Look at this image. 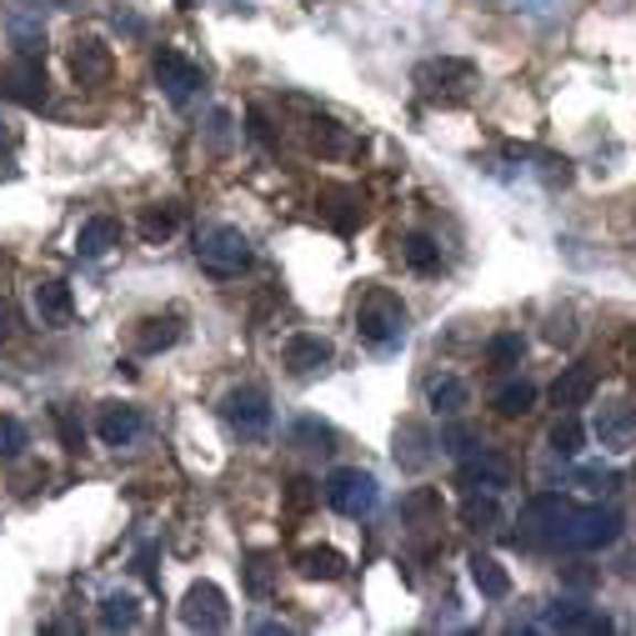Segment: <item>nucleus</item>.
Segmentation results:
<instances>
[{
	"label": "nucleus",
	"mask_w": 636,
	"mask_h": 636,
	"mask_svg": "<svg viewBox=\"0 0 636 636\" xmlns=\"http://www.w3.org/2000/svg\"><path fill=\"white\" fill-rule=\"evenodd\" d=\"M406 326H411V316H406V306H401V296L381 292V286L361 296V306H357L361 341H371L377 351H391V346L406 341Z\"/></svg>",
	"instance_id": "nucleus-1"
},
{
	"label": "nucleus",
	"mask_w": 636,
	"mask_h": 636,
	"mask_svg": "<svg viewBox=\"0 0 636 636\" xmlns=\"http://www.w3.org/2000/svg\"><path fill=\"white\" fill-rule=\"evenodd\" d=\"M251 241L241 226H201L195 231V261H201V271H211V276L231 280L241 276V271L251 266Z\"/></svg>",
	"instance_id": "nucleus-2"
},
{
	"label": "nucleus",
	"mask_w": 636,
	"mask_h": 636,
	"mask_svg": "<svg viewBox=\"0 0 636 636\" xmlns=\"http://www.w3.org/2000/svg\"><path fill=\"white\" fill-rule=\"evenodd\" d=\"M576 521V507L561 491H537V497L521 507V537L531 547H566V531Z\"/></svg>",
	"instance_id": "nucleus-3"
},
{
	"label": "nucleus",
	"mask_w": 636,
	"mask_h": 636,
	"mask_svg": "<svg viewBox=\"0 0 636 636\" xmlns=\"http://www.w3.org/2000/svg\"><path fill=\"white\" fill-rule=\"evenodd\" d=\"M321 497H326V507L341 511V517H371L381 501V486H377V476L361 471V466H336L321 481Z\"/></svg>",
	"instance_id": "nucleus-4"
},
{
	"label": "nucleus",
	"mask_w": 636,
	"mask_h": 636,
	"mask_svg": "<svg viewBox=\"0 0 636 636\" xmlns=\"http://www.w3.org/2000/svg\"><path fill=\"white\" fill-rule=\"evenodd\" d=\"M0 96L25 106V110H41L45 100H51V81H45L41 55H15V61L0 71Z\"/></svg>",
	"instance_id": "nucleus-5"
},
{
	"label": "nucleus",
	"mask_w": 636,
	"mask_h": 636,
	"mask_svg": "<svg viewBox=\"0 0 636 636\" xmlns=\"http://www.w3.org/2000/svg\"><path fill=\"white\" fill-rule=\"evenodd\" d=\"M622 511L616 507H586L576 511L572 531H566V551H602V547H616L622 541Z\"/></svg>",
	"instance_id": "nucleus-6"
},
{
	"label": "nucleus",
	"mask_w": 636,
	"mask_h": 636,
	"mask_svg": "<svg viewBox=\"0 0 636 636\" xmlns=\"http://www.w3.org/2000/svg\"><path fill=\"white\" fill-rule=\"evenodd\" d=\"M181 622L191 632H226L231 626V606H226V592L216 582H195L181 602Z\"/></svg>",
	"instance_id": "nucleus-7"
},
{
	"label": "nucleus",
	"mask_w": 636,
	"mask_h": 636,
	"mask_svg": "<svg viewBox=\"0 0 636 636\" xmlns=\"http://www.w3.org/2000/svg\"><path fill=\"white\" fill-rule=\"evenodd\" d=\"M221 416H226L231 432H241V436H266L271 396L261 386H236V391H226V401H221Z\"/></svg>",
	"instance_id": "nucleus-8"
},
{
	"label": "nucleus",
	"mask_w": 636,
	"mask_h": 636,
	"mask_svg": "<svg viewBox=\"0 0 636 636\" xmlns=\"http://www.w3.org/2000/svg\"><path fill=\"white\" fill-rule=\"evenodd\" d=\"M151 65H156V81H161V91L176 100V106H186V100H191L195 91L205 86V71H201V65H191L181 51H171V45H161Z\"/></svg>",
	"instance_id": "nucleus-9"
},
{
	"label": "nucleus",
	"mask_w": 636,
	"mask_h": 636,
	"mask_svg": "<svg viewBox=\"0 0 636 636\" xmlns=\"http://www.w3.org/2000/svg\"><path fill=\"white\" fill-rule=\"evenodd\" d=\"M316 205H321V221H326V226L341 231V236H351V231L367 221V195H361L357 186H321Z\"/></svg>",
	"instance_id": "nucleus-10"
},
{
	"label": "nucleus",
	"mask_w": 636,
	"mask_h": 636,
	"mask_svg": "<svg viewBox=\"0 0 636 636\" xmlns=\"http://www.w3.org/2000/svg\"><path fill=\"white\" fill-rule=\"evenodd\" d=\"M471 81H476V65L462 61V55H442V61L416 65V86L426 96H462Z\"/></svg>",
	"instance_id": "nucleus-11"
},
{
	"label": "nucleus",
	"mask_w": 636,
	"mask_h": 636,
	"mask_svg": "<svg viewBox=\"0 0 636 636\" xmlns=\"http://www.w3.org/2000/svg\"><path fill=\"white\" fill-rule=\"evenodd\" d=\"M71 76H76V86H106L110 76H116V55H110L106 41H96V35H86V41H76V51H71Z\"/></svg>",
	"instance_id": "nucleus-12"
},
{
	"label": "nucleus",
	"mask_w": 636,
	"mask_h": 636,
	"mask_svg": "<svg viewBox=\"0 0 636 636\" xmlns=\"http://www.w3.org/2000/svg\"><path fill=\"white\" fill-rule=\"evenodd\" d=\"M301 136L316 156H351L357 151V136H351L336 116H326V110H311V116L301 120Z\"/></svg>",
	"instance_id": "nucleus-13"
},
{
	"label": "nucleus",
	"mask_w": 636,
	"mask_h": 636,
	"mask_svg": "<svg viewBox=\"0 0 636 636\" xmlns=\"http://www.w3.org/2000/svg\"><path fill=\"white\" fill-rule=\"evenodd\" d=\"M592 396H596V367L592 361H576V367H566L556 381H551V406L556 411H576Z\"/></svg>",
	"instance_id": "nucleus-14"
},
{
	"label": "nucleus",
	"mask_w": 636,
	"mask_h": 636,
	"mask_svg": "<svg viewBox=\"0 0 636 636\" xmlns=\"http://www.w3.org/2000/svg\"><path fill=\"white\" fill-rule=\"evenodd\" d=\"M146 432V416H140L136 406H126V401H106L96 416V436L106 446H130L136 436Z\"/></svg>",
	"instance_id": "nucleus-15"
},
{
	"label": "nucleus",
	"mask_w": 636,
	"mask_h": 636,
	"mask_svg": "<svg viewBox=\"0 0 636 636\" xmlns=\"http://www.w3.org/2000/svg\"><path fill=\"white\" fill-rule=\"evenodd\" d=\"M280 361H286L292 377H316V371L331 367V341H321V336H311V331H296L292 341H286V351H280Z\"/></svg>",
	"instance_id": "nucleus-16"
},
{
	"label": "nucleus",
	"mask_w": 636,
	"mask_h": 636,
	"mask_svg": "<svg viewBox=\"0 0 636 636\" xmlns=\"http://www.w3.org/2000/svg\"><path fill=\"white\" fill-rule=\"evenodd\" d=\"M596 442L606 452H626L636 442V406L632 401H612V406L596 411Z\"/></svg>",
	"instance_id": "nucleus-17"
},
{
	"label": "nucleus",
	"mask_w": 636,
	"mask_h": 636,
	"mask_svg": "<svg viewBox=\"0 0 636 636\" xmlns=\"http://www.w3.org/2000/svg\"><path fill=\"white\" fill-rule=\"evenodd\" d=\"M432 446H436V436L421 426V421H401L396 426V466L401 471H426L432 466Z\"/></svg>",
	"instance_id": "nucleus-18"
},
{
	"label": "nucleus",
	"mask_w": 636,
	"mask_h": 636,
	"mask_svg": "<svg viewBox=\"0 0 636 636\" xmlns=\"http://www.w3.org/2000/svg\"><path fill=\"white\" fill-rule=\"evenodd\" d=\"M462 486H486V491H497V486H511V462L497 452H481V456H462Z\"/></svg>",
	"instance_id": "nucleus-19"
},
{
	"label": "nucleus",
	"mask_w": 636,
	"mask_h": 636,
	"mask_svg": "<svg viewBox=\"0 0 636 636\" xmlns=\"http://www.w3.org/2000/svg\"><path fill=\"white\" fill-rule=\"evenodd\" d=\"M426 406H432L436 416H462V411L471 406V386H466L462 377H452V371H442V377L426 381Z\"/></svg>",
	"instance_id": "nucleus-20"
},
{
	"label": "nucleus",
	"mask_w": 636,
	"mask_h": 636,
	"mask_svg": "<svg viewBox=\"0 0 636 636\" xmlns=\"http://www.w3.org/2000/svg\"><path fill=\"white\" fill-rule=\"evenodd\" d=\"M35 316H41V326H71V316H76L71 286L65 280H41L35 286Z\"/></svg>",
	"instance_id": "nucleus-21"
},
{
	"label": "nucleus",
	"mask_w": 636,
	"mask_h": 636,
	"mask_svg": "<svg viewBox=\"0 0 636 636\" xmlns=\"http://www.w3.org/2000/svg\"><path fill=\"white\" fill-rule=\"evenodd\" d=\"M547 626H561V632H612V616L596 612V606H582V602H561L556 612L547 616Z\"/></svg>",
	"instance_id": "nucleus-22"
},
{
	"label": "nucleus",
	"mask_w": 636,
	"mask_h": 636,
	"mask_svg": "<svg viewBox=\"0 0 636 636\" xmlns=\"http://www.w3.org/2000/svg\"><path fill=\"white\" fill-rule=\"evenodd\" d=\"M181 341V321L176 316H146L136 331V351L140 357H156V351H171Z\"/></svg>",
	"instance_id": "nucleus-23"
},
{
	"label": "nucleus",
	"mask_w": 636,
	"mask_h": 636,
	"mask_svg": "<svg viewBox=\"0 0 636 636\" xmlns=\"http://www.w3.org/2000/svg\"><path fill=\"white\" fill-rule=\"evenodd\" d=\"M120 246V221L116 216H91L86 226H81V236H76V251L81 256H106V251H116Z\"/></svg>",
	"instance_id": "nucleus-24"
},
{
	"label": "nucleus",
	"mask_w": 636,
	"mask_h": 636,
	"mask_svg": "<svg viewBox=\"0 0 636 636\" xmlns=\"http://www.w3.org/2000/svg\"><path fill=\"white\" fill-rule=\"evenodd\" d=\"M296 572H301L306 582H336V576H346V556L336 547H311L296 556Z\"/></svg>",
	"instance_id": "nucleus-25"
},
{
	"label": "nucleus",
	"mask_w": 636,
	"mask_h": 636,
	"mask_svg": "<svg viewBox=\"0 0 636 636\" xmlns=\"http://www.w3.org/2000/svg\"><path fill=\"white\" fill-rule=\"evenodd\" d=\"M471 582H476V592H481L486 602H507L511 596V576H507V566H501L497 556H471Z\"/></svg>",
	"instance_id": "nucleus-26"
},
{
	"label": "nucleus",
	"mask_w": 636,
	"mask_h": 636,
	"mask_svg": "<svg viewBox=\"0 0 636 636\" xmlns=\"http://www.w3.org/2000/svg\"><path fill=\"white\" fill-rule=\"evenodd\" d=\"M176 226H181V205H140V236L151 241V246H161V241L176 236Z\"/></svg>",
	"instance_id": "nucleus-27"
},
{
	"label": "nucleus",
	"mask_w": 636,
	"mask_h": 636,
	"mask_svg": "<svg viewBox=\"0 0 636 636\" xmlns=\"http://www.w3.org/2000/svg\"><path fill=\"white\" fill-rule=\"evenodd\" d=\"M401 261H406L416 276H432V271H442V246H436L432 236H421V231H411L406 241H401Z\"/></svg>",
	"instance_id": "nucleus-28"
},
{
	"label": "nucleus",
	"mask_w": 636,
	"mask_h": 636,
	"mask_svg": "<svg viewBox=\"0 0 636 636\" xmlns=\"http://www.w3.org/2000/svg\"><path fill=\"white\" fill-rule=\"evenodd\" d=\"M401 517H406L411 527H436V521H442V491H426V486L406 491V497H401Z\"/></svg>",
	"instance_id": "nucleus-29"
},
{
	"label": "nucleus",
	"mask_w": 636,
	"mask_h": 636,
	"mask_svg": "<svg viewBox=\"0 0 636 636\" xmlns=\"http://www.w3.org/2000/svg\"><path fill=\"white\" fill-rule=\"evenodd\" d=\"M501 521V507H497V491H481L476 486L471 497L462 501V527H471V531H491Z\"/></svg>",
	"instance_id": "nucleus-30"
},
{
	"label": "nucleus",
	"mask_w": 636,
	"mask_h": 636,
	"mask_svg": "<svg viewBox=\"0 0 636 636\" xmlns=\"http://www.w3.org/2000/svg\"><path fill=\"white\" fill-rule=\"evenodd\" d=\"M547 446L556 456H576L586 446V432H582V421L572 416V411H561L556 421H551V432H547Z\"/></svg>",
	"instance_id": "nucleus-31"
},
{
	"label": "nucleus",
	"mask_w": 636,
	"mask_h": 636,
	"mask_svg": "<svg viewBox=\"0 0 636 636\" xmlns=\"http://www.w3.org/2000/svg\"><path fill=\"white\" fill-rule=\"evenodd\" d=\"M491 406H497V416L517 421V416H527V411L537 406V386H531V381H507V386L491 396Z\"/></svg>",
	"instance_id": "nucleus-32"
},
{
	"label": "nucleus",
	"mask_w": 636,
	"mask_h": 636,
	"mask_svg": "<svg viewBox=\"0 0 636 636\" xmlns=\"http://www.w3.org/2000/svg\"><path fill=\"white\" fill-rule=\"evenodd\" d=\"M100 626H110V632H130V626H140V602L126 592H110L106 602H100Z\"/></svg>",
	"instance_id": "nucleus-33"
},
{
	"label": "nucleus",
	"mask_w": 636,
	"mask_h": 636,
	"mask_svg": "<svg viewBox=\"0 0 636 636\" xmlns=\"http://www.w3.org/2000/svg\"><path fill=\"white\" fill-rule=\"evenodd\" d=\"M521 357H527V341H521V331H497L491 341H486V361H491L497 371L521 367Z\"/></svg>",
	"instance_id": "nucleus-34"
},
{
	"label": "nucleus",
	"mask_w": 636,
	"mask_h": 636,
	"mask_svg": "<svg viewBox=\"0 0 636 636\" xmlns=\"http://www.w3.org/2000/svg\"><path fill=\"white\" fill-rule=\"evenodd\" d=\"M292 446H301V452H336V432L326 426V421L301 416L292 426Z\"/></svg>",
	"instance_id": "nucleus-35"
},
{
	"label": "nucleus",
	"mask_w": 636,
	"mask_h": 636,
	"mask_svg": "<svg viewBox=\"0 0 636 636\" xmlns=\"http://www.w3.org/2000/svg\"><path fill=\"white\" fill-rule=\"evenodd\" d=\"M241 582H246L251 596H271V586H276V566H271L266 551H251V556L241 561Z\"/></svg>",
	"instance_id": "nucleus-36"
},
{
	"label": "nucleus",
	"mask_w": 636,
	"mask_h": 636,
	"mask_svg": "<svg viewBox=\"0 0 636 636\" xmlns=\"http://www.w3.org/2000/svg\"><path fill=\"white\" fill-rule=\"evenodd\" d=\"M55 432H61V446H65V452H81V446H86V426L76 421V411L55 406Z\"/></svg>",
	"instance_id": "nucleus-37"
},
{
	"label": "nucleus",
	"mask_w": 636,
	"mask_h": 636,
	"mask_svg": "<svg viewBox=\"0 0 636 636\" xmlns=\"http://www.w3.org/2000/svg\"><path fill=\"white\" fill-rule=\"evenodd\" d=\"M25 452V426L15 416H0V462H15Z\"/></svg>",
	"instance_id": "nucleus-38"
},
{
	"label": "nucleus",
	"mask_w": 636,
	"mask_h": 636,
	"mask_svg": "<svg viewBox=\"0 0 636 636\" xmlns=\"http://www.w3.org/2000/svg\"><path fill=\"white\" fill-rule=\"evenodd\" d=\"M11 41H15V51H21V55H45V31H41V25L15 21L11 25Z\"/></svg>",
	"instance_id": "nucleus-39"
},
{
	"label": "nucleus",
	"mask_w": 636,
	"mask_h": 636,
	"mask_svg": "<svg viewBox=\"0 0 636 636\" xmlns=\"http://www.w3.org/2000/svg\"><path fill=\"white\" fill-rule=\"evenodd\" d=\"M547 341L551 346H572L576 341V316L572 311H551L547 316Z\"/></svg>",
	"instance_id": "nucleus-40"
},
{
	"label": "nucleus",
	"mask_w": 636,
	"mask_h": 636,
	"mask_svg": "<svg viewBox=\"0 0 636 636\" xmlns=\"http://www.w3.org/2000/svg\"><path fill=\"white\" fill-rule=\"evenodd\" d=\"M246 136L256 140V146H266V151L276 146V126H271V116H266L261 106H251V110H246Z\"/></svg>",
	"instance_id": "nucleus-41"
},
{
	"label": "nucleus",
	"mask_w": 636,
	"mask_h": 636,
	"mask_svg": "<svg viewBox=\"0 0 636 636\" xmlns=\"http://www.w3.org/2000/svg\"><path fill=\"white\" fill-rule=\"evenodd\" d=\"M442 446H446L452 456H471V452H476V432L456 421V426H446V432H442Z\"/></svg>",
	"instance_id": "nucleus-42"
},
{
	"label": "nucleus",
	"mask_w": 636,
	"mask_h": 636,
	"mask_svg": "<svg viewBox=\"0 0 636 636\" xmlns=\"http://www.w3.org/2000/svg\"><path fill=\"white\" fill-rule=\"evenodd\" d=\"M316 497H321V486H316V481H306V476H296V481H286V501H292L296 511H306Z\"/></svg>",
	"instance_id": "nucleus-43"
},
{
	"label": "nucleus",
	"mask_w": 636,
	"mask_h": 636,
	"mask_svg": "<svg viewBox=\"0 0 636 636\" xmlns=\"http://www.w3.org/2000/svg\"><path fill=\"white\" fill-rule=\"evenodd\" d=\"M205 140H211L216 151H226V146H231V110H211V126H205Z\"/></svg>",
	"instance_id": "nucleus-44"
},
{
	"label": "nucleus",
	"mask_w": 636,
	"mask_h": 636,
	"mask_svg": "<svg viewBox=\"0 0 636 636\" xmlns=\"http://www.w3.org/2000/svg\"><path fill=\"white\" fill-rule=\"evenodd\" d=\"M541 176H547V186H566V181H572V161H556V156H541Z\"/></svg>",
	"instance_id": "nucleus-45"
},
{
	"label": "nucleus",
	"mask_w": 636,
	"mask_h": 636,
	"mask_svg": "<svg viewBox=\"0 0 636 636\" xmlns=\"http://www.w3.org/2000/svg\"><path fill=\"white\" fill-rule=\"evenodd\" d=\"M582 481L592 486V491H616V471H602V466H586Z\"/></svg>",
	"instance_id": "nucleus-46"
},
{
	"label": "nucleus",
	"mask_w": 636,
	"mask_h": 636,
	"mask_svg": "<svg viewBox=\"0 0 636 636\" xmlns=\"http://www.w3.org/2000/svg\"><path fill=\"white\" fill-rule=\"evenodd\" d=\"M11 336H15V306L0 296V341H11Z\"/></svg>",
	"instance_id": "nucleus-47"
},
{
	"label": "nucleus",
	"mask_w": 636,
	"mask_h": 636,
	"mask_svg": "<svg viewBox=\"0 0 636 636\" xmlns=\"http://www.w3.org/2000/svg\"><path fill=\"white\" fill-rule=\"evenodd\" d=\"M176 6H181V11H191V0H176Z\"/></svg>",
	"instance_id": "nucleus-48"
},
{
	"label": "nucleus",
	"mask_w": 636,
	"mask_h": 636,
	"mask_svg": "<svg viewBox=\"0 0 636 636\" xmlns=\"http://www.w3.org/2000/svg\"><path fill=\"white\" fill-rule=\"evenodd\" d=\"M45 6H71V0H45Z\"/></svg>",
	"instance_id": "nucleus-49"
},
{
	"label": "nucleus",
	"mask_w": 636,
	"mask_h": 636,
	"mask_svg": "<svg viewBox=\"0 0 636 636\" xmlns=\"http://www.w3.org/2000/svg\"><path fill=\"white\" fill-rule=\"evenodd\" d=\"M6 140H11V136H6V130H0V146H6Z\"/></svg>",
	"instance_id": "nucleus-50"
},
{
	"label": "nucleus",
	"mask_w": 636,
	"mask_h": 636,
	"mask_svg": "<svg viewBox=\"0 0 636 636\" xmlns=\"http://www.w3.org/2000/svg\"><path fill=\"white\" fill-rule=\"evenodd\" d=\"M632 476H636V471H632Z\"/></svg>",
	"instance_id": "nucleus-51"
}]
</instances>
